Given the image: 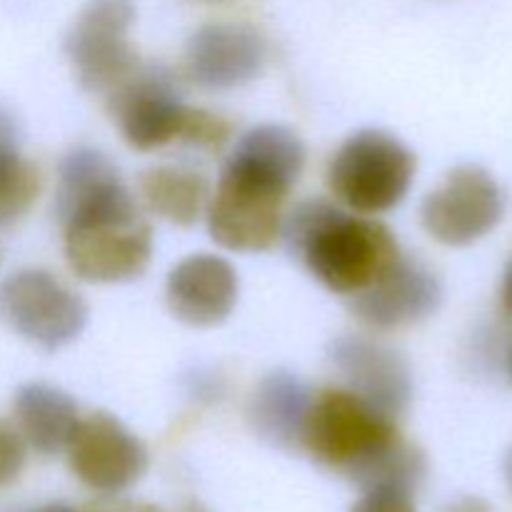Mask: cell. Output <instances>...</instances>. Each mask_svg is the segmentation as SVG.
Here are the masks:
<instances>
[{
	"label": "cell",
	"mask_w": 512,
	"mask_h": 512,
	"mask_svg": "<svg viewBox=\"0 0 512 512\" xmlns=\"http://www.w3.org/2000/svg\"><path fill=\"white\" fill-rule=\"evenodd\" d=\"M65 455L75 478L100 495L125 493L148 473L150 465L143 440L110 413L80 418L65 445Z\"/></svg>",
	"instance_id": "8"
},
{
	"label": "cell",
	"mask_w": 512,
	"mask_h": 512,
	"mask_svg": "<svg viewBox=\"0 0 512 512\" xmlns=\"http://www.w3.org/2000/svg\"><path fill=\"white\" fill-rule=\"evenodd\" d=\"M185 512H210V510H205L203 505H198V503H190L188 508H185Z\"/></svg>",
	"instance_id": "27"
},
{
	"label": "cell",
	"mask_w": 512,
	"mask_h": 512,
	"mask_svg": "<svg viewBox=\"0 0 512 512\" xmlns=\"http://www.w3.org/2000/svg\"><path fill=\"white\" fill-rule=\"evenodd\" d=\"M330 363L348 390L398 420L408 410L413 380L405 360L388 345L363 335H343L330 343Z\"/></svg>",
	"instance_id": "11"
},
{
	"label": "cell",
	"mask_w": 512,
	"mask_h": 512,
	"mask_svg": "<svg viewBox=\"0 0 512 512\" xmlns=\"http://www.w3.org/2000/svg\"><path fill=\"white\" fill-rule=\"evenodd\" d=\"M230 138V123L220 115L208 113V110L190 108L188 120H185L183 138L185 143L198 145V148H220Z\"/></svg>",
	"instance_id": "19"
},
{
	"label": "cell",
	"mask_w": 512,
	"mask_h": 512,
	"mask_svg": "<svg viewBox=\"0 0 512 512\" xmlns=\"http://www.w3.org/2000/svg\"><path fill=\"white\" fill-rule=\"evenodd\" d=\"M135 8L130 0H88L65 35L68 55L78 83L90 93H113L138 68L130 43Z\"/></svg>",
	"instance_id": "7"
},
{
	"label": "cell",
	"mask_w": 512,
	"mask_h": 512,
	"mask_svg": "<svg viewBox=\"0 0 512 512\" xmlns=\"http://www.w3.org/2000/svg\"><path fill=\"white\" fill-rule=\"evenodd\" d=\"M415 168L413 150L403 140L385 130H360L330 160L328 185L355 213L380 215L403 203Z\"/></svg>",
	"instance_id": "5"
},
{
	"label": "cell",
	"mask_w": 512,
	"mask_h": 512,
	"mask_svg": "<svg viewBox=\"0 0 512 512\" xmlns=\"http://www.w3.org/2000/svg\"><path fill=\"white\" fill-rule=\"evenodd\" d=\"M503 190L478 165H460L423 200L420 218L430 238L450 248L478 243L503 220Z\"/></svg>",
	"instance_id": "9"
},
{
	"label": "cell",
	"mask_w": 512,
	"mask_h": 512,
	"mask_svg": "<svg viewBox=\"0 0 512 512\" xmlns=\"http://www.w3.org/2000/svg\"><path fill=\"white\" fill-rule=\"evenodd\" d=\"M40 193V173L15 143L13 123L0 113V225L23 218Z\"/></svg>",
	"instance_id": "18"
},
{
	"label": "cell",
	"mask_w": 512,
	"mask_h": 512,
	"mask_svg": "<svg viewBox=\"0 0 512 512\" xmlns=\"http://www.w3.org/2000/svg\"><path fill=\"white\" fill-rule=\"evenodd\" d=\"M268 48L263 35L243 23H210L188 40V75L210 90H230L258 78Z\"/></svg>",
	"instance_id": "12"
},
{
	"label": "cell",
	"mask_w": 512,
	"mask_h": 512,
	"mask_svg": "<svg viewBox=\"0 0 512 512\" xmlns=\"http://www.w3.org/2000/svg\"><path fill=\"white\" fill-rule=\"evenodd\" d=\"M33 512H83V510H73V508H68V505L55 503V505H45V508H38V510H33Z\"/></svg>",
	"instance_id": "26"
},
{
	"label": "cell",
	"mask_w": 512,
	"mask_h": 512,
	"mask_svg": "<svg viewBox=\"0 0 512 512\" xmlns=\"http://www.w3.org/2000/svg\"><path fill=\"white\" fill-rule=\"evenodd\" d=\"M305 168V145L285 125L248 130L225 160L208 203L210 238L233 253H263L283 228V203Z\"/></svg>",
	"instance_id": "2"
},
{
	"label": "cell",
	"mask_w": 512,
	"mask_h": 512,
	"mask_svg": "<svg viewBox=\"0 0 512 512\" xmlns=\"http://www.w3.org/2000/svg\"><path fill=\"white\" fill-rule=\"evenodd\" d=\"M503 473H505V480H508V488H510V493H512V448L508 450V455H505Z\"/></svg>",
	"instance_id": "25"
},
{
	"label": "cell",
	"mask_w": 512,
	"mask_h": 512,
	"mask_svg": "<svg viewBox=\"0 0 512 512\" xmlns=\"http://www.w3.org/2000/svg\"><path fill=\"white\" fill-rule=\"evenodd\" d=\"M280 238L293 258L330 293H363L400 258L395 235L383 223L348 215L328 200H305L283 218Z\"/></svg>",
	"instance_id": "3"
},
{
	"label": "cell",
	"mask_w": 512,
	"mask_h": 512,
	"mask_svg": "<svg viewBox=\"0 0 512 512\" xmlns=\"http://www.w3.org/2000/svg\"><path fill=\"white\" fill-rule=\"evenodd\" d=\"M238 273L225 258L210 253L180 260L168 275L165 300L175 320L190 328H215L238 305Z\"/></svg>",
	"instance_id": "14"
},
{
	"label": "cell",
	"mask_w": 512,
	"mask_h": 512,
	"mask_svg": "<svg viewBox=\"0 0 512 512\" xmlns=\"http://www.w3.org/2000/svg\"><path fill=\"white\" fill-rule=\"evenodd\" d=\"M445 512H493V510H490V505L485 503V500L468 495V498L455 500V503L450 505V508Z\"/></svg>",
	"instance_id": "23"
},
{
	"label": "cell",
	"mask_w": 512,
	"mask_h": 512,
	"mask_svg": "<svg viewBox=\"0 0 512 512\" xmlns=\"http://www.w3.org/2000/svg\"><path fill=\"white\" fill-rule=\"evenodd\" d=\"M83 512H165L163 508L153 503H143V500L118 498V495H103L100 500H93L83 508Z\"/></svg>",
	"instance_id": "22"
},
{
	"label": "cell",
	"mask_w": 512,
	"mask_h": 512,
	"mask_svg": "<svg viewBox=\"0 0 512 512\" xmlns=\"http://www.w3.org/2000/svg\"><path fill=\"white\" fill-rule=\"evenodd\" d=\"M440 300L443 288L435 273L418 260L400 255L388 273L350 298V310L368 328L395 330L433 315L440 308Z\"/></svg>",
	"instance_id": "13"
},
{
	"label": "cell",
	"mask_w": 512,
	"mask_h": 512,
	"mask_svg": "<svg viewBox=\"0 0 512 512\" xmlns=\"http://www.w3.org/2000/svg\"><path fill=\"white\" fill-rule=\"evenodd\" d=\"M110 113L130 148L155 150L183 138L190 105L183 103L168 70L138 65L110 93Z\"/></svg>",
	"instance_id": "10"
},
{
	"label": "cell",
	"mask_w": 512,
	"mask_h": 512,
	"mask_svg": "<svg viewBox=\"0 0 512 512\" xmlns=\"http://www.w3.org/2000/svg\"><path fill=\"white\" fill-rule=\"evenodd\" d=\"M0 320L38 348H65L88 325V305L48 270H18L0 283Z\"/></svg>",
	"instance_id": "6"
},
{
	"label": "cell",
	"mask_w": 512,
	"mask_h": 512,
	"mask_svg": "<svg viewBox=\"0 0 512 512\" xmlns=\"http://www.w3.org/2000/svg\"><path fill=\"white\" fill-rule=\"evenodd\" d=\"M138 188L150 213L183 228L198 223L210 203V185L205 175L188 168H150L140 175Z\"/></svg>",
	"instance_id": "17"
},
{
	"label": "cell",
	"mask_w": 512,
	"mask_h": 512,
	"mask_svg": "<svg viewBox=\"0 0 512 512\" xmlns=\"http://www.w3.org/2000/svg\"><path fill=\"white\" fill-rule=\"evenodd\" d=\"M510 375H512V355H510Z\"/></svg>",
	"instance_id": "28"
},
{
	"label": "cell",
	"mask_w": 512,
	"mask_h": 512,
	"mask_svg": "<svg viewBox=\"0 0 512 512\" xmlns=\"http://www.w3.org/2000/svg\"><path fill=\"white\" fill-rule=\"evenodd\" d=\"M25 453H28V445H25L23 435L18 433L15 425L0 418V488L10 485L23 473Z\"/></svg>",
	"instance_id": "20"
},
{
	"label": "cell",
	"mask_w": 512,
	"mask_h": 512,
	"mask_svg": "<svg viewBox=\"0 0 512 512\" xmlns=\"http://www.w3.org/2000/svg\"><path fill=\"white\" fill-rule=\"evenodd\" d=\"M350 512H418L413 495L403 490H365Z\"/></svg>",
	"instance_id": "21"
},
{
	"label": "cell",
	"mask_w": 512,
	"mask_h": 512,
	"mask_svg": "<svg viewBox=\"0 0 512 512\" xmlns=\"http://www.w3.org/2000/svg\"><path fill=\"white\" fill-rule=\"evenodd\" d=\"M15 428L25 445L40 455H55L65 450L80 413L75 400L48 383H28L15 393Z\"/></svg>",
	"instance_id": "16"
},
{
	"label": "cell",
	"mask_w": 512,
	"mask_h": 512,
	"mask_svg": "<svg viewBox=\"0 0 512 512\" xmlns=\"http://www.w3.org/2000/svg\"><path fill=\"white\" fill-rule=\"evenodd\" d=\"M403 438L398 420L385 415L348 388H328L313 395L300 448L350 483L380 453Z\"/></svg>",
	"instance_id": "4"
},
{
	"label": "cell",
	"mask_w": 512,
	"mask_h": 512,
	"mask_svg": "<svg viewBox=\"0 0 512 512\" xmlns=\"http://www.w3.org/2000/svg\"><path fill=\"white\" fill-rule=\"evenodd\" d=\"M313 393L293 373L275 370L265 375L250 398L248 418L255 433L278 448H300Z\"/></svg>",
	"instance_id": "15"
},
{
	"label": "cell",
	"mask_w": 512,
	"mask_h": 512,
	"mask_svg": "<svg viewBox=\"0 0 512 512\" xmlns=\"http://www.w3.org/2000/svg\"><path fill=\"white\" fill-rule=\"evenodd\" d=\"M500 300H503L505 313H508L512 318V258H510L508 268H505V273H503V285H500Z\"/></svg>",
	"instance_id": "24"
},
{
	"label": "cell",
	"mask_w": 512,
	"mask_h": 512,
	"mask_svg": "<svg viewBox=\"0 0 512 512\" xmlns=\"http://www.w3.org/2000/svg\"><path fill=\"white\" fill-rule=\"evenodd\" d=\"M55 213L70 270L88 283H128L153 258V230L103 153L78 148L60 163Z\"/></svg>",
	"instance_id": "1"
}]
</instances>
